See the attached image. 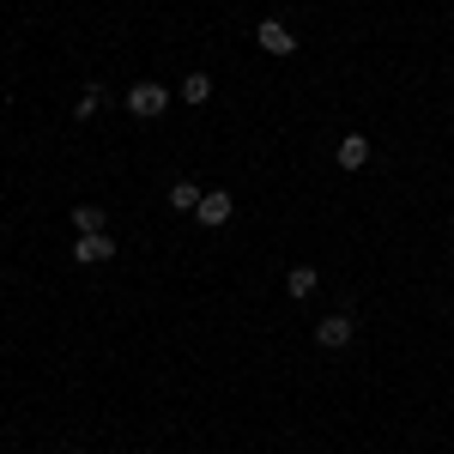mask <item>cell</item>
<instances>
[{
  "mask_svg": "<svg viewBox=\"0 0 454 454\" xmlns=\"http://www.w3.org/2000/svg\"><path fill=\"white\" fill-rule=\"evenodd\" d=\"M61 454H79V449H61Z\"/></svg>",
  "mask_w": 454,
  "mask_h": 454,
  "instance_id": "7c38bea8",
  "label": "cell"
},
{
  "mask_svg": "<svg viewBox=\"0 0 454 454\" xmlns=\"http://www.w3.org/2000/svg\"><path fill=\"white\" fill-rule=\"evenodd\" d=\"M109 254H115V237H104V231L73 243V261H79V267H98V261H109Z\"/></svg>",
  "mask_w": 454,
  "mask_h": 454,
  "instance_id": "5b68a950",
  "label": "cell"
},
{
  "mask_svg": "<svg viewBox=\"0 0 454 454\" xmlns=\"http://www.w3.org/2000/svg\"><path fill=\"white\" fill-rule=\"evenodd\" d=\"M73 231L79 237H98L104 231V207H73Z\"/></svg>",
  "mask_w": 454,
  "mask_h": 454,
  "instance_id": "ba28073f",
  "label": "cell"
},
{
  "mask_svg": "<svg viewBox=\"0 0 454 454\" xmlns=\"http://www.w3.org/2000/svg\"><path fill=\"white\" fill-rule=\"evenodd\" d=\"M315 285H321L315 267H291V273H285V291H291V297H315Z\"/></svg>",
  "mask_w": 454,
  "mask_h": 454,
  "instance_id": "52a82bcc",
  "label": "cell"
},
{
  "mask_svg": "<svg viewBox=\"0 0 454 454\" xmlns=\"http://www.w3.org/2000/svg\"><path fill=\"white\" fill-rule=\"evenodd\" d=\"M182 98H188V104H207L212 98V73H188V79H182Z\"/></svg>",
  "mask_w": 454,
  "mask_h": 454,
  "instance_id": "9c48e42d",
  "label": "cell"
},
{
  "mask_svg": "<svg viewBox=\"0 0 454 454\" xmlns=\"http://www.w3.org/2000/svg\"><path fill=\"white\" fill-rule=\"evenodd\" d=\"M370 164V134H346L340 140V170H364Z\"/></svg>",
  "mask_w": 454,
  "mask_h": 454,
  "instance_id": "8992f818",
  "label": "cell"
},
{
  "mask_svg": "<svg viewBox=\"0 0 454 454\" xmlns=\"http://www.w3.org/2000/svg\"><path fill=\"white\" fill-rule=\"evenodd\" d=\"M164 104H170V91H164V85H152V79H140V85L128 91V109H134L140 121H152V115H164Z\"/></svg>",
  "mask_w": 454,
  "mask_h": 454,
  "instance_id": "6da1fadb",
  "label": "cell"
},
{
  "mask_svg": "<svg viewBox=\"0 0 454 454\" xmlns=\"http://www.w3.org/2000/svg\"><path fill=\"white\" fill-rule=\"evenodd\" d=\"M200 224H207V231H218V224H231V212H237V200H231V194H224V188H212V194H200Z\"/></svg>",
  "mask_w": 454,
  "mask_h": 454,
  "instance_id": "3957f363",
  "label": "cell"
},
{
  "mask_svg": "<svg viewBox=\"0 0 454 454\" xmlns=\"http://www.w3.org/2000/svg\"><path fill=\"white\" fill-rule=\"evenodd\" d=\"M98 104H104V85H85V91H79V104H73V115H79V121H91Z\"/></svg>",
  "mask_w": 454,
  "mask_h": 454,
  "instance_id": "8fae6325",
  "label": "cell"
},
{
  "mask_svg": "<svg viewBox=\"0 0 454 454\" xmlns=\"http://www.w3.org/2000/svg\"><path fill=\"white\" fill-rule=\"evenodd\" d=\"M254 43H261L267 55H291V49H297V36H291L285 19H261V25H254Z\"/></svg>",
  "mask_w": 454,
  "mask_h": 454,
  "instance_id": "7a4b0ae2",
  "label": "cell"
},
{
  "mask_svg": "<svg viewBox=\"0 0 454 454\" xmlns=\"http://www.w3.org/2000/svg\"><path fill=\"white\" fill-rule=\"evenodd\" d=\"M351 315H327V321H315V346H327V351H340V346H351Z\"/></svg>",
  "mask_w": 454,
  "mask_h": 454,
  "instance_id": "277c9868",
  "label": "cell"
},
{
  "mask_svg": "<svg viewBox=\"0 0 454 454\" xmlns=\"http://www.w3.org/2000/svg\"><path fill=\"white\" fill-rule=\"evenodd\" d=\"M170 207L176 212H194V207H200V188H194V182H170Z\"/></svg>",
  "mask_w": 454,
  "mask_h": 454,
  "instance_id": "30bf717a",
  "label": "cell"
}]
</instances>
